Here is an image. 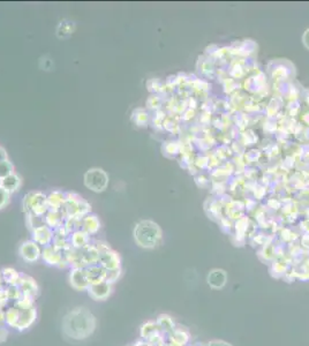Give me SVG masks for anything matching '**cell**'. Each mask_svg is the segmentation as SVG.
<instances>
[{
  "label": "cell",
  "mask_w": 309,
  "mask_h": 346,
  "mask_svg": "<svg viewBox=\"0 0 309 346\" xmlns=\"http://www.w3.org/2000/svg\"><path fill=\"white\" fill-rule=\"evenodd\" d=\"M122 276V268L120 269H113V270H106V282L110 284H114Z\"/></svg>",
  "instance_id": "32"
},
{
  "label": "cell",
  "mask_w": 309,
  "mask_h": 346,
  "mask_svg": "<svg viewBox=\"0 0 309 346\" xmlns=\"http://www.w3.org/2000/svg\"><path fill=\"white\" fill-rule=\"evenodd\" d=\"M14 307H16L18 310H29V308L35 307V298L27 294H22L21 298L18 302H15Z\"/></svg>",
  "instance_id": "27"
},
{
  "label": "cell",
  "mask_w": 309,
  "mask_h": 346,
  "mask_svg": "<svg viewBox=\"0 0 309 346\" xmlns=\"http://www.w3.org/2000/svg\"><path fill=\"white\" fill-rule=\"evenodd\" d=\"M37 320V310L36 307L29 308V310H20V318H18V322L15 329L18 332H26L29 328H32L34 323L36 322Z\"/></svg>",
  "instance_id": "12"
},
{
  "label": "cell",
  "mask_w": 309,
  "mask_h": 346,
  "mask_svg": "<svg viewBox=\"0 0 309 346\" xmlns=\"http://www.w3.org/2000/svg\"><path fill=\"white\" fill-rule=\"evenodd\" d=\"M7 160H8V155H7V152L2 148V146H0V163H2V162H5Z\"/></svg>",
  "instance_id": "37"
},
{
  "label": "cell",
  "mask_w": 309,
  "mask_h": 346,
  "mask_svg": "<svg viewBox=\"0 0 309 346\" xmlns=\"http://www.w3.org/2000/svg\"><path fill=\"white\" fill-rule=\"evenodd\" d=\"M81 253H82V258H84L86 266H94V264H100V254L98 250H97L95 245L92 244H92H90V245H88L84 248H82Z\"/></svg>",
  "instance_id": "19"
},
{
  "label": "cell",
  "mask_w": 309,
  "mask_h": 346,
  "mask_svg": "<svg viewBox=\"0 0 309 346\" xmlns=\"http://www.w3.org/2000/svg\"><path fill=\"white\" fill-rule=\"evenodd\" d=\"M90 298L95 302H104L110 298L112 294V284L108 282H102V283L92 284L89 288L86 290Z\"/></svg>",
  "instance_id": "7"
},
{
  "label": "cell",
  "mask_w": 309,
  "mask_h": 346,
  "mask_svg": "<svg viewBox=\"0 0 309 346\" xmlns=\"http://www.w3.org/2000/svg\"><path fill=\"white\" fill-rule=\"evenodd\" d=\"M86 276H88L90 285L102 283V282H106V270L100 264L86 266Z\"/></svg>",
  "instance_id": "15"
},
{
  "label": "cell",
  "mask_w": 309,
  "mask_h": 346,
  "mask_svg": "<svg viewBox=\"0 0 309 346\" xmlns=\"http://www.w3.org/2000/svg\"><path fill=\"white\" fill-rule=\"evenodd\" d=\"M157 326L158 328H160V332H171L174 328V323H173V320L168 316L166 314H162L158 316L157 318Z\"/></svg>",
  "instance_id": "26"
},
{
  "label": "cell",
  "mask_w": 309,
  "mask_h": 346,
  "mask_svg": "<svg viewBox=\"0 0 309 346\" xmlns=\"http://www.w3.org/2000/svg\"><path fill=\"white\" fill-rule=\"evenodd\" d=\"M10 201V193L7 192L2 186H0V210L6 208Z\"/></svg>",
  "instance_id": "31"
},
{
  "label": "cell",
  "mask_w": 309,
  "mask_h": 346,
  "mask_svg": "<svg viewBox=\"0 0 309 346\" xmlns=\"http://www.w3.org/2000/svg\"><path fill=\"white\" fill-rule=\"evenodd\" d=\"M100 264L103 266L105 270H113L122 268V258L119 253L113 250L112 248L104 253L100 254Z\"/></svg>",
  "instance_id": "11"
},
{
  "label": "cell",
  "mask_w": 309,
  "mask_h": 346,
  "mask_svg": "<svg viewBox=\"0 0 309 346\" xmlns=\"http://www.w3.org/2000/svg\"><path fill=\"white\" fill-rule=\"evenodd\" d=\"M81 230L84 231L86 233H88L90 236L97 234L98 231L100 230V218L96 215H94V214H89V215L84 216V218H82Z\"/></svg>",
  "instance_id": "16"
},
{
  "label": "cell",
  "mask_w": 309,
  "mask_h": 346,
  "mask_svg": "<svg viewBox=\"0 0 309 346\" xmlns=\"http://www.w3.org/2000/svg\"><path fill=\"white\" fill-rule=\"evenodd\" d=\"M18 254L22 260L28 263H35L42 258V248L34 240H26L18 248Z\"/></svg>",
  "instance_id": "4"
},
{
  "label": "cell",
  "mask_w": 309,
  "mask_h": 346,
  "mask_svg": "<svg viewBox=\"0 0 309 346\" xmlns=\"http://www.w3.org/2000/svg\"><path fill=\"white\" fill-rule=\"evenodd\" d=\"M228 280V274L222 269H214L209 272L206 282L212 288H222L225 286Z\"/></svg>",
  "instance_id": "18"
},
{
  "label": "cell",
  "mask_w": 309,
  "mask_h": 346,
  "mask_svg": "<svg viewBox=\"0 0 309 346\" xmlns=\"http://www.w3.org/2000/svg\"><path fill=\"white\" fill-rule=\"evenodd\" d=\"M92 242V236L82 230H78L76 232L72 233V234L70 236V246L73 248H76V250H82V248L90 245Z\"/></svg>",
  "instance_id": "17"
},
{
  "label": "cell",
  "mask_w": 309,
  "mask_h": 346,
  "mask_svg": "<svg viewBox=\"0 0 309 346\" xmlns=\"http://www.w3.org/2000/svg\"><path fill=\"white\" fill-rule=\"evenodd\" d=\"M92 214V206L88 201H86L84 198H81L78 202V215L80 217H84L86 215Z\"/></svg>",
  "instance_id": "30"
},
{
  "label": "cell",
  "mask_w": 309,
  "mask_h": 346,
  "mask_svg": "<svg viewBox=\"0 0 309 346\" xmlns=\"http://www.w3.org/2000/svg\"><path fill=\"white\" fill-rule=\"evenodd\" d=\"M132 346H154V345H152V343H149V342L146 340H140V342H136V343Z\"/></svg>",
  "instance_id": "39"
},
{
  "label": "cell",
  "mask_w": 309,
  "mask_h": 346,
  "mask_svg": "<svg viewBox=\"0 0 309 346\" xmlns=\"http://www.w3.org/2000/svg\"><path fill=\"white\" fill-rule=\"evenodd\" d=\"M42 258L48 266L59 268V266L62 264V262L65 260V256H64V252L56 250V248H54L52 245H48L43 247Z\"/></svg>",
  "instance_id": "10"
},
{
  "label": "cell",
  "mask_w": 309,
  "mask_h": 346,
  "mask_svg": "<svg viewBox=\"0 0 309 346\" xmlns=\"http://www.w3.org/2000/svg\"><path fill=\"white\" fill-rule=\"evenodd\" d=\"M96 326V316L84 306L75 307L67 312L62 322V334L70 340L78 342L88 340L92 336Z\"/></svg>",
  "instance_id": "1"
},
{
  "label": "cell",
  "mask_w": 309,
  "mask_h": 346,
  "mask_svg": "<svg viewBox=\"0 0 309 346\" xmlns=\"http://www.w3.org/2000/svg\"><path fill=\"white\" fill-rule=\"evenodd\" d=\"M64 202H65V193L59 190L52 192L48 196V210H52V212H60Z\"/></svg>",
  "instance_id": "21"
},
{
  "label": "cell",
  "mask_w": 309,
  "mask_h": 346,
  "mask_svg": "<svg viewBox=\"0 0 309 346\" xmlns=\"http://www.w3.org/2000/svg\"><path fill=\"white\" fill-rule=\"evenodd\" d=\"M82 218L84 217H80V216H73V217L66 218L65 222H64V226L66 228V230L68 231L70 234L81 230Z\"/></svg>",
  "instance_id": "25"
},
{
  "label": "cell",
  "mask_w": 309,
  "mask_h": 346,
  "mask_svg": "<svg viewBox=\"0 0 309 346\" xmlns=\"http://www.w3.org/2000/svg\"><path fill=\"white\" fill-rule=\"evenodd\" d=\"M48 196L42 192H29L24 198V212L26 215L32 212V210L37 206L46 204Z\"/></svg>",
  "instance_id": "9"
},
{
  "label": "cell",
  "mask_w": 309,
  "mask_h": 346,
  "mask_svg": "<svg viewBox=\"0 0 309 346\" xmlns=\"http://www.w3.org/2000/svg\"><path fill=\"white\" fill-rule=\"evenodd\" d=\"M81 196L76 193H73V192H68V193H65V202L62 206V209H60V212H62V217L68 218L73 216H78V202L81 200Z\"/></svg>",
  "instance_id": "6"
},
{
  "label": "cell",
  "mask_w": 309,
  "mask_h": 346,
  "mask_svg": "<svg viewBox=\"0 0 309 346\" xmlns=\"http://www.w3.org/2000/svg\"><path fill=\"white\" fill-rule=\"evenodd\" d=\"M21 184H22L21 176L15 172L2 180V186L5 188L7 192H10V194L18 190V188L21 187Z\"/></svg>",
  "instance_id": "22"
},
{
  "label": "cell",
  "mask_w": 309,
  "mask_h": 346,
  "mask_svg": "<svg viewBox=\"0 0 309 346\" xmlns=\"http://www.w3.org/2000/svg\"><path fill=\"white\" fill-rule=\"evenodd\" d=\"M302 40H304V44L306 45V46L309 48V29L307 30L306 32L304 34V37H302Z\"/></svg>",
  "instance_id": "38"
},
{
  "label": "cell",
  "mask_w": 309,
  "mask_h": 346,
  "mask_svg": "<svg viewBox=\"0 0 309 346\" xmlns=\"http://www.w3.org/2000/svg\"><path fill=\"white\" fill-rule=\"evenodd\" d=\"M32 240L43 247L52 245V242H54V230L45 224L37 226L32 230Z\"/></svg>",
  "instance_id": "8"
},
{
  "label": "cell",
  "mask_w": 309,
  "mask_h": 346,
  "mask_svg": "<svg viewBox=\"0 0 309 346\" xmlns=\"http://www.w3.org/2000/svg\"><path fill=\"white\" fill-rule=\"evenodd\" d=\"M14 173V165L10 160L0 163V178L4 179Z\"/></svg>",
  "instance_id": "29"
},
{
  "label": "cell",
  "mask_w": 309,
  "mask_h": 346,
  "mask_svg": "<svg viewBox=\"0 0 309 346\" xmlns=\"http://www.w3.org/2000/svg\"><path fill=\"white\" fill-rule=\"evenodd\" d=\"M21 277L22 274L18 272L14 268H10V266L4 268L2 270V278L6 285H18L20 284Z\"/></svg>",
  "instance_id": "23"
},
{
  "label": "cell",
  "mask_w": 309,
  "mask_h": 346,
  "mask_svg": "<svg viewBox=\"0 0 309 346\" xmlns=\"http://www.w3.org/2000/svg\"><path fill=\"white\" fill-rule=\"evenodd\" d=\"M206 346H232L231 344H228V342L224 340H211L209 343H206Z\"/></svg>",
  "instance_id": "35"
},
{
  "label": "cell",
  "mask_w": 309,
  "mask_h": 346,
  "mask_svg": "<svg viewBox=\"0 0 309 346\" xmlns=\"http://www.w3.org/2000/svg\"><path fill=\"white\" fill-rule=\"evenodd\" d=\"M133 236L138 246L146 250H152L160 242L162 230L154 222L144 220L135 225Z\"/></svg>",
  "instance_id": "2"
},
{
  "label": "cell",
  "mask_w": 309,
  "mask_h": 346,
  "mask_svg": "<svg viewBox=\"0 0 309 346\" xmlns=\"http://www.w3.org/2000/svg\"><path fill=\"white\" fill-rule=\"evenodd\" d=\"M64 222H65V218L62 217L60 212H52V210H48L44 216V224L48 225L52 230H56V228L62 226V225H64Z\"/></svg>",
  "instance_id": "20"
},
{
  "label": "cell",
  "mask_w": 309,
  "mask_h": 346,
  "mask_svg": "<svg viewBox=\"0 0 309 346\" xmlns=\"http://www.w3.org/2000/svg\"><path fill=\"white\" fill-rule=\"evenodd\" d=\"M92 244H94V245H95V247L97 248V250H98L100 254L104 253V252H106L108 250H111L110 245H108V242H103V240H95V242H92Z\"/></svg>",
  "instance_id": "33"
},
{
  "label": "cell",
  "mask_w": 309,
  "mask_h": 346,
  "mask_svg": "<svg viewBox=\"0 0 309 346\" xmlns=\"http://www.w3.org/2000/svg\"><path fill=\"white\" fill-rule=\"evenodd\" d=\"M18 318H20V310L16 307H10L8 310H5V324H7L10 328H14L16 326Z\"/></svg>",
  "instance_id": "24"
},
{
  "label": "cell",
  "mask_w": 309,
  "mask_h": 346,
  "mask_svg": "<svg viewBox=\"0 0 309 346\" xmlns=\"http://www.w3.org/2000/svg\"><path fill=\"white\" fill-rule=\"evenodd\" d=\"M64 256L68 263L70 268H86L84 258H82L81 250H76V248L70 247L64 252Z\"/></svg>",
  "instance_id": "14"
},
{
  "label": "cell",
  "mask_w": 309,
  "mask_h": 346,
  "mask_svg": "<svg viewBox=\"0 0 309 346\" xmlns=\"http://www.w3.org/2000/svg\"><path fill=\"white\" fill-rule=\"evenodd\" d=\"M4 288V280H2V274H0V290Z\"/></svg>",
  "instance_id": "41"
},
{
  "label": "cell",
  "mask_w": 309,
  "mask_h": 346,
  "mask_svg": "<svg viewBox=\"0 0 309 346\" xmlns=\"http://www.w3.org/2000/svg\"><path fill=\"white\" fill-rule=\"evenodd\" d=\"M7 337H8V330L0 326V343H4V342L7 340Z\"/></svg>",
  "instance_id": "36"
},
{
  "label": "cell",
  "mask_w": 309,
  "mask_h": 346,
  "mask_svg": "<svg viewBox=\"0 0 309 346\" xmlns=\"http://www.w3.org/2000/svg\"><path fill=\"white\" fill-rule=\"evenodd\" d=\"M2 178H0V186H2Z\"/></svg>",
  "instance_id": "42"
},
{
  "label": "cell",
  "mask_w": 309,
  "mask_h": 346,
  "mask_svg": "<svg viewBox=\"0 0 309 346\" xmlns=\"http://www.w3.org/2000/svg\"><path fill=\"white\" fill-rule=\"evenodd\" d=\"M6 293L7 299L8 302H18V299L22 296V291L18 285H6V288H4Z\"/></svg>",
  "instance_id": "28"
},
{
  "label": "cell",
  "mask_w": 309,
  "mask_h": 346,
  "mask_svg": "<svg viewBox=\"0 0 309 346\" xmlns=\"http://www.w3.org/2000/svg\"><path fill=\"white\" fill-rule=\"evenodd\" d=\"M68 282L72 288L80 292L86 291L90 286L86 268H72L68 276Z\"/></svg>",
  "instance_id": "5"
},
{
  "label": "cell",
  "mask_w": 309,
  "mask_h": 346,
  "mask_svg": "<svg viewBox=\"0 0 309 346\" xmlns=\"http://www.w3.org/2000/svg\"><path fill=\"white\" fill-rule=\"evenodd\" d=\"M5 323V312L0 310V326Z\"/></svg>",
  "instance_id": "40"
},
{
  "label": "cell",
  "mask_w": 309,
  "mask_h": 346,
  "mask_svg": "<svg viewBox=\"0 0 309 346\" xmlns=\"http://www.w3.org/2000/svg\"><path fill=\"white\" fill-rule=\"evenodd\" d=\"M7 302H8V299H7V296H6L5 290L2 288L0 290V310H2L4 308H5Z\"/></svg>",
  "instance_id": "34"
},
{
  "label": "cell",
  "mask_w": 309,
  "mask_h": 346,
  "mask_svg": "<svg viewBox=\"0 0 309 346\" xmlns=\"http://www.w3.org/2000/svg\"><path fill=\"white\" fill-rule=\"evenodd\" d=\"M18 286H20V288H21L22 294L30 296L35 299L40 294L38 284H37L35 278H32V276H28V274H22V277H21V280H20V284H18Z\"/></svg>",
  "instance_id": "13"
},
{
  "label": "cell",
  "mask_w": 309,
  "mask_h": 346,
  "mask_svg": "<svg viewBox=\"0 0 309 346\" xmlns=\"http://www.w3.org/2000/svg\"><path fill=\"white\" fill-rule=\"evenodd\" d=\"M128 346H132V345H128Z\"/></svg>",
  "instance_id": "43"
},
{
  "label": "cell",
  "mask_w": 309,
  "mask_h": 346,
  "mask_svg": "<svg viewBox=\"0 0 309 346\" xmlns=\"http://www.w3.org/2000/svg\"><path fill=\"white\" fill-rule=\"evenodd\" d=\"M84 182L86 188L95 193H102L108 186V176L103 168H92L84 173Z\"/></svg>",
  "instance_id": "3"
}]
</instances>
